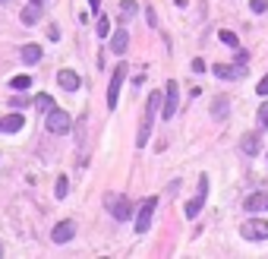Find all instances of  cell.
I'll use <instances>...</instances> for the list:
<instances>
[{
	"instance_id": "1",
	"label": "cell",
	"mask_w": 268,
	"mask_h": 259,
	"mask_svg": "<svg viewBox=\"0 0 268 259\" xmlns=\"http://www.w3.org/2000/svg\"><path fill=\"white\" fill-rule=\"evenodd\" d=\"M158 107H161V92H152L149 101H145V114H142V123H139V136H136V145H149V136H152V126H155V117H158Z\"/></svg>"
},
{
	"instance_id": "2",
	"label": "cell",
	"mask_w": 268,
	"mask_h": 259,
	"mask_svg": "<svg viewBox=\"0 0 268 259\" xmlns=\"http://www.w3.org/2000/svg\"><path fill=\"white\" fill-rule=\"evenodd\" d=\"M47 130H51V133H69V130H73V120H69V114H66V111L63 107H57V104H54L51 111H47Z\"/></svg>"
},
{
	"instance_id": "3",
	"label": "cell",
	"mask_w": 268,
	"mask_h": 259,
	"mask_svg": "<svg viewBox=\"0 0 268 259\" xmlns=\"http://www.w3.org/2000/svg\"><path fill=\"white\" fill-rule=\"evenodd\" d=\"M155 209H158V199H155V196L145 199V202L139 206V212H136V234H149L152 218H155Z\"/></svg>"
},
{
	"instance_id": "4",
	"label": "cell",
	"mask_w": 268,
	"mask_h": 259,
	"mask_svg": "<svg viewBox=\"0 0 268 259\" xmlns=\"http://www.w3.org/2000/svg\"><path fill=\"white\" fill-rule=\"evenodd\" d=\"M161 104H164V107H161V117L170 120V117L177 114V104H180V89H177V82H174V79L167 82L164 95H161Z\"/></svg>"
},
{
	"instance_id": "5",
	"label": "cell",
	"mask_w": 268,
	"mask_h": 259,
	"mask_svg": "<svg viewBox=\"0 0 268 259\" xmlns=\"http://www.w3.org/2000/svg\"><path fill=\"white\" fill-rule=\"evenodd\" d=\"M123 79H127V63H117L114 67V76H111V85H107V107H117V101H120V85H123Z\"/></svg>"
},
{
	"instance_id": "6",
	"label": "cell",
	"mask_w": 268,
	"mask_h": 259,
	"mask_svg": "<svg viewBox=\"0 0 268 259\" xmlns=\"http://www.w3.org/2000/svg\"><path fill=\"white\" fill-rule=\"evenodd\" d=\"M205 196H208V177H199V196L189 199L186 206H183V215H186V218H199V212H202V206H205Z\"/></svg>"
},
{
	"instance_id": "7",
	"label": "cell",
	"mask_w": 268,
	"mask_h": 259,
	"mask_svg": "<svg viewBox=\"0 0 268 259\" xmlns=\"http://www.w3.org/2000/svg\"><path fill=\"white\" fill-rule=\"evenodd\" d=\"M107 212H111L117 221H127L133 215V206H130L127 196H107Z\"/></svg>"
},
{
	"instance_id": "8",
	"label": "cell",
	"mask_w": 268,
	"mask_h": 259,
	"mask_svg": "<svg viewBox=\"0 0 268 259\" xmlns=\"http://www.w3.org/2000/svg\"><path fill=\"white\" fill-rule=\"evenodd\" d=\"M240 234L246 240H268V221L265 218H253V221H246V225L240 228Z\"/></svg>"
},
{
	"instance_id": "9",
	"label": "cell",
	"mask_w": 268,
	"mask_h": 259,
	"mask_svg": "<svg viewBox=\"0 0 268 259\" xmlns=\"http://www.w3.org/2000/svg\"><path fill=\"white\" fill-rule=\"evenodd\" d=\"M73 234H76V225H73V221H60V225H54L51 240H54V244H69V240H73Z\"/></svg>"
},
{
	"instance_id": "10",
	"label": "cell",
	"mask_w": 268,
	"mask_h": 259,
	"mask_svg": "<svg viewBox=\"0 0 268 259\" xmlns=\"http://www.w3.org/2000/svg\"><path fill=\"white\" fill-rule=\"evenodd\" d=\"M26 126V117L22 114H7V117H0V133H19V130Z\"/></svg>"
},
{
	"instance_id": "11",
	"label": "cell",
	"mask_w": 268,
	"mask_h": 259,
	"mask_svg": "<svg viewBox=\"0 0 268 259\" xmlns=\"http://www.w3.org/2000/svg\"><path fill=\"white\" fill-rule=\"evenodd\" d=\"M214 76H218V79H240V76H246V63H240V67L218 63V67H214Z\"/></svg>"
},
{
	"instance_id": "12",
	"label": "cell",
	"mask_w": 268,
	"mask_h": 259,
	"mask_svg": "<svg viewBox=\"0 0 268 259\" xmlns=\"http://www.w3.org/2000/svg\"><path fill=\"white\" fill-rule=\"evenodd\" d=\"M41 16H44L41 4H38V0H32V4H29V7L22 10V23H26V26H35V23L41 19Z\"/></svg>"
},
{
	"instance_id": "13",
	"label": "cell",
	"mask_w": 268,
	"mask_h": 259,
	"mask_svg": "<svg viewBox=\"0 0 268 259\" xmlns=\"http://www.w3.org/2000/svg\"><path fill=\"white\" fill-rule=\"evenodd\" d=\"M19 60H22V63H29V67H35V63L41 60V48H38V45H22Z\"/></svg>"
},
{
	"instance_id": "14",
	"label": "cell",
	"mask_w": 268,
	"mask_h": 259,
	"mask_svg": "<svg viewBox=\"0 0 268 259\" xmlns=\"http://www.w3.org/2000/svg\"><path fill=\"white\" fill-rule=\"evenodd\" d=\"M57 82H60V89H66V92H76L79 89V76L73 70H60L57 73Z\"/></svg>"
},
{
	"instance_id": "15",
	"label": "cell",
	"mask_w": 268,
	"mask_h": 259,
	"mask_svg": "<svg viewBox=\"0 0 268 259\" xmlns=\"http://www.w3.org/2000/svg\"><path fill=\"white\" fill-rule=\"evenodd\" d=\"M243 209H249V212H259V209H268V193H253V196H246V202H243Z\"/></svg>"
},
{
	"instance_id": "16",
	"label": "cell",
	"mask_w": 268,
	"mask_h": 259,
	"mask_svg": "<svg viewBox=\"0 0 268 259\" xmlns=\"http://www.w3.org/2000/svg\"><path fill=\"white\" fill-rule=\"evenodd\" d=\"M127 45H130V35H127V29L114 32V38H111V51H114V54H123V51H127Z\"/></svg>"
},
{
	"instance_id": "17",
	"label": "cell",
	"mask_w": 268,
	"mask_h": 259,
	"mask_svg": "<svg viewBox=\"0 0 268 259\" xmlns=\"http://www.w3.org/2000/svg\"><path fill=\"white\" fill-rule=\"evenodd\" d=\"M227 107H230V101H227L224 95H218V98L211 101V117H214V120H221V117L227 114Z\"/></svg>"
},
{
	"instance_id": "18",
	"label": "cell",
	"mask_w": 268,
	"mask_h": 259,
	"mask_svg": "<svg viewBox=\"0 0 268 259\" xmlns=\"http://www.w3.org/2000/svg\"><path fill=\"white\" fill-rule=\"evenodd\" d=\"M259 145H262V142H259V136H243L240 149H243L246 155H256V152H259Z\"/></svg>"
},
{
	"instance_id": "19",
	"label": "cell",
	"mask_w": 268,
	"mask_h": 259,
	"mask_svg": "<svg viewBox=\"0 0 268 259\" xmlns=\"http://www.w3.org/2000/svg\"><path fill=\"white\" fill-rule=\"evenodd\" d=\"M136 0H123V4H120V19L123 23H127V19H133V16H136Z\"/></svg>"
},
{
	"instance_id": "20",
	"label": "cell",
	"mask_w": 268,
	"mask_h": 259,
	"mask_svg": "<svg viewBox=\"0 0 268 259\" xmlns=\"http://www.w3.org/2000/svg\"><path fill=\"white\" fill-rule=\"evenodd\" d=\"M66 193H69V180H66V177H57V187H54V196H57V199H66Z\"/></svg>"
},
{
	"instance_id": "21",
	"label": "cell",
	"mask_w": 268,
	"mask_h": 259,
	"mask_svg": "<svg viewBox=\"0 0 268 259\" xmlns=\"http://www.w3.org/2000/svg\"><path fill=\"white\" fill-rule=\"evenodd\" d=\"M35 107H38V111H44V114H47V111L54 107V98H51V95H44V92H41V95L35 98Z\"/></svg>"
},
{
	"instance_id": "22",
	"label": "cell",
	"mask_w": 268,
	"mask_h": 259,
	"mask_svg": "<svg viewBox=\"0 0 268 259\" xmlns=\"http://www.w3.org/2000/svg\"><path fill=\"white\" fill-rule=\"evenodd\" d=\"M10 85H13L16 92H26V89L32 85V79H29V76H13V79H10Z\"/></svg>"
},
{
	"instance_id": "23",
	"label": "cell",
	"mask_w": 268,
	"mask_h": 259,
	"mask_svg": "<svg viewBox=\"0 0 268 259\" xmlns=\"http://www.w3.org/2000/svg\"><path fill=\"white\" fill-rule=\"evenodd\" d=\"M221 41H224L227 48H240V38H237V35H234V32H227V29L221 32Z\"/></svg>"
},
{
	"instance_id": "24",
	"label": "cell",
	"mask_w": 268,
	"mask_h": 259,
	"mask_svg": "<svg viewBox=\"0 0 268 259\" xmlns=\"http://www.w3.org/2000/svg\"><path fill=\"white\" fill-rule=\"evenodd\" d=\"M98 35H101V38L111 35V19H107V16H98Z\"/></svg>"
},
{
	"instance_id": "25",
	"label": "cell",
	"mask_w": 268,
	"mask_h": 259,
	"mask_svg": "<svg viewBox=\"0 0 268 259\" xmlns=\"http://www.w3.org/2000/svg\"><path fill=\"white\" fill-rule=\"evenodd\" d=\"M259 126H262V130H268V101H262V104H259Z\"/></svg>"
},
{
	"instance_id": "26",
	"label": "cell",
	"mask_w": 268,
	"mask_h": 259,
	"mask_svg": "<svg viewBox=\"0 0 268 259\" xmlns=\"http://www.w3.org/2000/svg\"><path fill=\"white\" fill-rule=\"evenodd\" d=\"M249 7H253V13H265L268 10V0H249Z\"/></svg>"
},
{
	"instance_id": "27",
	"label": "cell",
	"mask_w": 268,
	"mask_h": 259,
	"mask_svg": "<svg viewBox=\"0 0 268 259\" xmlns=\"http://www.w3.org/2000/svg\"><path fill=\"white\" fill-rule=\"evenodd\" d=\"M256 92H259V95H268V73H265V76L259 79V85H256Z\"/></svg>"
},
{
	"instance_id": "28",
	"label": "cell",
	"mask_w": 268,
	"mask_h": 259,
	"mask_svg": "<svg viewBox=\"0 0 268 259\" xmlns=\"http://www.w3.org/2000/svg\"><path fill=\"white\" fill-rule=\"evenodd\" d=\"M192 70H196V73H202V70H205V60L196 57V60H192Z\"/></svg>"
},
{
	"instance_id": "29",
	"label": "cell",
	"mask_w": 268,
	"mask_h": 259,
	"mask_svg": "<svg viewBox=\"0 0 268 259\" xmlns=\"http://www.w3.org/2000/svg\"><path fill=\"white\" fill-rule=\"evenodd\" d=\"M88 4H92V10H95V13L101 10V0H88Z\"/></svg>"
},
{
	"instance_id": "30",
	"label": "cell",
	"mask_w": 268,
	"mask_h": 259,
	"mask_svg": "<svg viewBox=\"0 0 268 259\" xmlns=\"http://www.w3.org/2000/svg\"><path fill=\"white\" fill-rule=\"evenodd\" d=\"M0 256H4V247H0Z\"/></svg>"
},
{
	"instance_id": "31",
	"label": "cell",
	"mask_w": 268,
	"mask_h": 259,
	"mask_svg": "<svg viewBox=\"0 0 268 259\" xmlns=\"http://www.w3.org/2000/svg\"><path fill=\"white\" fill-rule=\"evenodd\" d=\"M0 4H7V0H0Z\"/></svg>"
},
{
	"instance_id": "32",
	"label": "cell",
	"mask_w": 268,
	"mask_h": 259,
	"mask_svg": "<svg viewBox=\"0 0 268 259\" xmlns=\"http://www.w3.org/2000/svg\"><path fill=\"white\" fill-rule=\"evenodd\" d=\"M38 4H44V0H38Z\"/></svg>"
}]
</instances>
